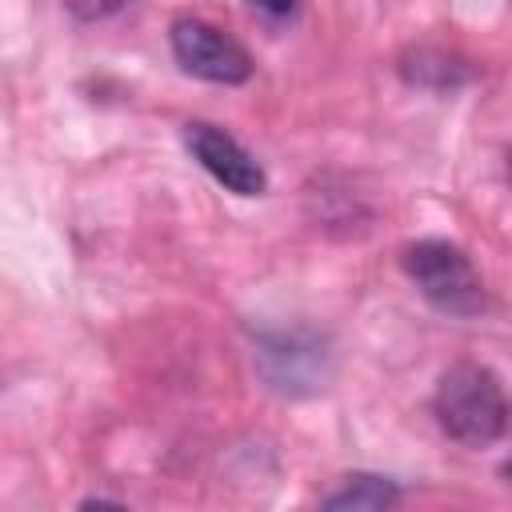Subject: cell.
Here are the masks:
<instances>
[{"instance_id":"obj_9","label":"cell","mask_w":512,"mask_h":512,"mask_svg":"<svg viewBox=\"0 0 512 512\" xmlns=\"http://www.w3.org/2000/svg\"><path fill=\"white\" fill-rule=\"evenodd\" d=\"M504 476H508V480H512V460H508V464H504Z\"/></svg>"},{"instance_id":"obj_2","label":"cell","mask_w":512,"mask_h":512,"mask_svg":"<svg viewBox=\"0 0 512 512\" xmlns=\"http://www.w3.org/2000/svg\"><path fill=\"white\" fill-rule=\"evenodd\" d=\"M400 260L408 280L432 308L448 316H476L484 308V280L476 264L464 256V248L448 240H416L404 248Z\"/></svg>"},{"instance_id":"obj_3","label":"cell","mask_w":512,"mask_h":512,"mask_svg":"<svg viewBox=\"0 0 512 512\" xmlns=\"http://www.w3.org/2000/svg\"><path fill=\"white\" fill-rule=\"evenodd\" d=\"M172 56L188 76L208 84H244L256 68L248 48L232 32L200 16H180L172 24Z\"/></svg>"},{"instance_id":"obj_6","label":"cell","mask_w":512,"mask_h":512,"mask_svg":"<svg viewBox=\"0 0 512 512\" xmlns=\"http://www.w3.org/2000/svg\"><path fill=\"white\" fill-rule=\"evenodd\" d=\"M76 20H104L112 12H120L128 0H60Z\"/></svg>"},{"instance_id":"obj_5","label":"cell","mask_w":512,"mask_h":512,"mask_svg":"<svg viewBox=\"0 0 512 512\" xmlns=\"http://www.w3.org/2000/svg\"><path fill=\"white\" fill-rule=\"evenodd\" d=\"M400 500V488L388 476H372V472H352L344 476L320 504L332 512H376V508H392Z\"/></svg>"},{"instance_id":"obj_8","label":"cell","mask_w":512,"mask_h":512,"mask_svg":"<svg viewBox=\"0 0 512 512\" xmlns=\"http://www.w3.org/2000/svg\"><path fill=\"white\" fill-rule=\"evenodd\" d=\"M504 160H508V180H512V148L504 152Z\"/></svg>"},{"instance_id":"obj_4","label":"cell","mask_w":512,"mask_h":512,"mask_svg":"<svg viewBox=\"0 0 512 512\" xmlns=\"http://www.w3.org/2000/svg\"><path fill=\"white\" fill-rule=\"evenodd\" d=\"M184 148L192 152V160L228 192L236 196H264L268 188V172L264 164L236 140L228 136L220 124L208 120H188L184 124Z\"/></svg>"},{"instance_id":"obj_7","label":"cell","mask_w":512,"mask_h":512,"mask_svg":"<svg viewBox=\"0 0 512 512\" xmlns=\"http://www.w3.org/2000/svg\"><path fill=\"white\" fill-rule=\"evenodd\" d=\"M252 4H260V8H268V12H288L296 0H252Z\"/></svg>"},{"instance_id":"obj_1","label":"cell","mask_w":512,"mask_h":512,"mask_svg":"<svg viewBox=\"0 0 512 512\" xmlns=\"http://www.w3.org/2000/svg\"><path fill=\"white\" fill-rule=\"evenodd\" d=\"M432 404H436L440 428L464 448H484L500 440L508 424V400H504L496 372L472 360H460L440 372Z\"/></svg>"}]
</instances>
